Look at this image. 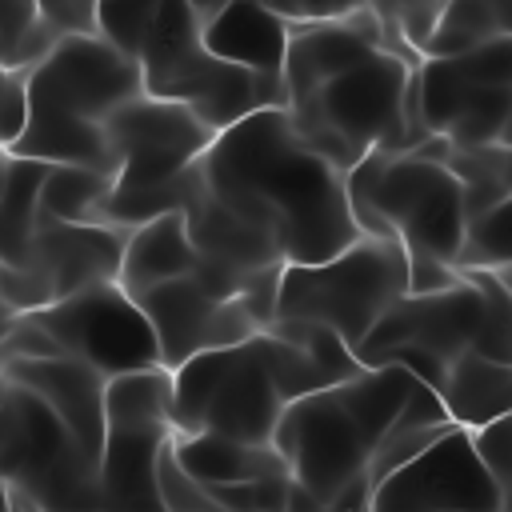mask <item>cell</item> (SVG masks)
I'll return each instance as SVG.
<instances>
[{"mask_svg": "<svg viewBox=\"0 0 512 512\" xmlns=\"http://www.w3.org/2000/svg\"><path fill=\"white\" fill-rule=\"evenodd\" d=\"M288 28L296 24H328V20H344L352 12H364L368 0H264Z\"/></svg>", "mask_w": 512, "mask_h": 512, "instance_id": "cell-30", "label": "cell"}, {"mask_svg": "<svg viewBox=\"0 0 512 512\" xmlns=\"http://www.w3.org/2000/svg\"><path fill=\"white\" fill-rule=\"evenodd\" d=\"M412 388V372L384 364L292 400L272 428V448L296 492L336 512H360L376 488L380 448Z\"/></svg>", "mask_w": 512, "mask_h": 512, "instance_id": "cell-2", "label": "cell"}, {"mask_svg": "<svg viewBox=\"0 0 512 512\" xmlns=\"http://www.w3.org/2000/svg\"><path fill=\"white\" fill-rule=\"evenodd\" d=\"M436 160L460 184L464 220L512 200V148L508 144H488V148H448L444 144Z\"/></svg>", "mask_w": 512, "mask_h": 512, "instance_id": "cell-24", "label": "cell"}, {"mask_svg": "<svg viewBox=\"0 0 512 512\" xmlns=\"http://www.w3.org/2000/svg\"><path fill=\"white\" fill-rule=\"evenodd\" d=\"M8 320H12V312H8V304L0 300V340H4V328H8Z\"/></svg>", "mask_w": 512, "mask_h": 512, "instance_id": "cell-36", "label": "cell"}, {"mask_svg": "<svg viewBox=\"0 0 512 512\" xmlns=\"http://www.w3.org/2000/svg\"><path fill=\"white\" fill-rule=\"evenodd\" d=\"M508 264H512V200L468 216L460 252H456V272H464V268L508 272Z\"/></svg>", "mask_w": 512, "mask_h": 512, "instance_id": "cell-27", "label": "cell"}, {"mask_svg": "<svg viewBox=\"0 0 512 512\" xmlns=\"http://www.w3.org/2000/svg\"><path fill=\"white\" fill-rule=\"evenodd\" d=\"M416 64L420 56L392 40L284 96L280 108L292 132L340 176H348L372 152H412L428 140L416 116Z\"/></svg>", "mask_w": 512, "mask_h": 512, "instance_id": "cell-5", "label": "cell"}, {"mask_svg": "<svg viewBox=\"0 0 512 512\" xmlns=\"http://www.w3.org/2000/svg\"><path fill=\"white\" fill-rule=\"evenodd\" d=\"M48 176L44 160H8V176L0 188V264H16L24 244L36 232V196Z\"/></svg>", "mask_w": 512, "mask_h": 512, "instance_id": "cell-25", "label": "cell"}, {"mask_svg": "<svg viewBox=\"0 0 512 512\" xmlns=\"http://www.w3.org/2000/svg\"><path fill=\"white\" fill-rule=\"evenodd\" d=\"M360 512H512L472 452L464 428H448L412 460L392 468Z\"/></svg>", "mask_w": 512, "mask_h": 512, "instance_id": "cell-15", "label": "cell"}, {"mask_svg": "<svg viewBox=\"0 0 512 512\" xmlns=\"http://www.w3.org/2000/svg\"><path fill=\"white\" fill-rule=\"evenodd\" d=\"M404 288V248L396 240L360 236L320 264H284L272 320L320 324L348 352H356L372 324L404 296Z\"/></svg>", "mask_w": 512, "mask_h": 512, "instance_id": "cell-8", "label": "cell"}, {"mask_svg": "<svg viewBox=\"0 0 512 512\" xmlns=\"http://www.w3.org/2000/svg\"><path fill=\"white\" fill-rule=\"evenodd\" d=\"M208 56L244 68L252 76L280 80L284 48H288V24L264 4V0H228L200 32Z\"/></svg>", "mask_w": 512, "mask_h": 512, "instance_id": "cell-18", "label": "cell"}, {"mask_svg": "<svg viewBox=\"0 0 512 512\" xmlns=\"http://www.w3.org/2000/svg\"><path fill=\"white\" fill-rule=\"evenodd\" d=\"M0 488L32 512H88L100 504L96 464L68 428L16 384L0 396Z\"/></svg>", "mask_w": 512, "mask_h": 512, "instance_id": "cell-9", "label": "cell"}, {"mask_svg": "<svg viewBox=\"0 0 512 512\" xmlns=\"http://www.w3.org/2000/svg\"><path fill=\"white\" fill-rule=\"evenodd\" d=\"M4 80H8V68H4V52H0V92H4Z\"/></svg>", "mask_w": 512, "mask_h": 512, "instance_id": "cell-38", "label": "cell"}, {"mask_svg": "<svg viewBox=\"0 0 512 512\" xmlns=\"http://www.w3.org/2000/svg\"><path fill=\"white\" fill-rule=\"evenodd\" d=\"M172 436V376L168 368L112 376L104 384V448H100V504L136 508L160 504L156 460Z\"/></svg>", "mask_w": 512, "mask_h": 512, "instance_id": "cell-12", "label": "cell"}, {"mask_svg": "<svg viewBox=\"0 0 512 512\" xmlns=\"http://www.w3.org/2000/svg\"><path fill=\"white\" fill-rule=\"evenodd\" d=\"M212 128H204L188 108L132 96L104 120V144L112 164V192L100 224L136 228L160 212L176 208L180 176L204 156L212 144Z\"/></svg>", "mask_w": 512, "mask_h": 512, "instance_id": "cell-7", "label": "cell"}, {"mask_svg": "<svg viewBox=\"0 0 512 512\" xmlns=\"http://www.w3.org/2000/svg\"><path fill=\"white\" fill-rule=\"evenodd\" d=\"M480 288L456 272V284L424 296H400L352 352L360 368H404L432 392H440L448 364L472 352L480 328Z\"/></svg>", "mask_w": 512, "mask_h": 512, "instance_id": "cell-11", "label": "cell"}, {"mask_svg": "<svg viewBox=\"0 0 512 512\" xmlns=\"http://www.w3.org/2000/svg\"><path fill=\"white\" fill-rule=\"evenodd\" d=\"M112 192V176L80 164H48L36 196V220L56 224H100Z\"/></svg>", "mask_w": 512, "mask_h": 512, "instance_id": "cell-23", "label": "cell"}, {"mask_svg": "<svg viewBox=\"0 0 512 512\" xmlns=\"http://www.w3.org/2000/svg\"><path fill=\"white\" fill-rule=\"evenodd\" d=\"M196 172L208 196L256 228L284 264H320L360 240L344 176L292 132L284 108H260L216 132Z\"/></svg>", "mask_w": 512, "mask_h": 512, "instance_id": "cell-1", "label": "cell"}, {"mask_svg": "<svg viewBox=\"0 0 512 512\" xmlns=\"http://www.w3.org/2000/svg\"><path fill=\"white\" fill-rule=\"evenodd\" d=\"M140 92L136 64L104 36H60L24 76L28 116L8 156L112 176L104 120Z\"/></svg>", "mask_w": 512, "mask_h": 512, "instance_id": "cell-4", "label": "cell"}, {"mask_svg": "<svg viewBox=\"0 0 512 512\" xmlns=\"http://www.w3.org/2000/svg\"><path fill=\"white\" fill-rule=\"evenodd\" d=\"M168 452L176 468L196 484V488H224V484H244V480H264V476H288L284 460L276 456L272 444H244L212 432H192L168 440Z\"/></svg>", "mask_w": 512, "mask_h": 512, "instance_id": "cell-20", "label": "cell"}, {"mask_svg": "<svg viewBox=\"0 0 512 512\" xmlns=\"http://www.w3.org/2000/svg\"><path fill=\"white\" fill-rule=\"evenodd\" d=\"M404 268H408V296H424V292H440L448 284H456V268L420 252H404Z\"/></svg>", "mask_w": 512, "mask_h": 512, "instance_id": "cell-32", "label": "cell"}, {"mask_svg": "<svg viewBox=\"0 0 512 512\" xmlns=\"http://www.w3.org/2000/svg\"><path fill=\"white\" fill-rule=\"evenodd\" d=\"M32 320L56 340V348L68 360L88 364L104 380L160 368L152 328H148L144 312L136 308V300L116 280L80 288L56 304L32 312Z\"/></svg>", "mask_w": 512, "mask_h": 512, "instance_id": "cell-14", "label": "cell"}, {"mask_svg": "<svg viewBox=\"0 0 512 512\" xmlns=\"http://www.w3.org/2000/svg\"><path fill=\"white\" fill-rule=\"evenodd\" d=\"M460 276L472 280L480 288V300H484L472 352L500 360V364H512V276L488 272V268H464Z\"/></svg>", "mask_w": 512, "mask_h": 512, "instance_id": "cell-26", "label": "cell"}, {"mask_svg": "<svg viewBox=\"0 0 512 512\" xmlns=\"http://www.w3.org/2000/svg\"><path fill=\"white\" fill-rule=\"evenodd\" d=\"M0 512H32V508H28L24 500H16L12 492H4V488H0Z\"/></svg>", "mask_w": 512, "mask_h": 512, "instance_id": "cell-35", "label": "cell"}, {"mask_svg": "<svg viewBox=\"0 0 512 512\" xmlns=\"http://www.w3.org/2000/svg\"><path fill=\"white\" fill-rule=\"evenodd\" d=\"M468 440H472V452L484 464L488 480L496 484V492L512 504V412L496 416L492 424H484L476 432H468Z\"/></svg>", "mask_w": 512, "mask_h": 512, "instance_id": "cell-29", "label": "cell"}, {"mask_svg": "<svg viewBox=\"0 0 512 512\" xmlns=\"http://www.w3.org/2000/svg\"><path fill=\"white\" fill-rule=\"evenodd\" d=\"M204 20L200 0H96V36L136 64L144 96L188 108L212 132L260 108H280V80L208 56Z\"/></svg>", "mask_w": 512, "mask_h": 512, "instance_id": "cell-3", "label": "cell"}, {"mask_svg": "<svg viewBox=\"0 0 512 512\" xmlns=\"http://www.w3.org/2000/svg\"><path fill=\"white\" fill-rule=\"evenodd\" d=\"M196 272V248L184 232L180 212H160L136 228H128L124 248H120V268H116V284L132 296L180 276Z\"/></svg>", "mask_w": 512, "mask_h": 512, "instance_id": "cell-19", "label": "cell"}, {"mask_svg": "<svg viewBox=\"0 0 512 512\" xmlns=\"http://www.w3.org/2000/svg\"><path fill=\"white\" fill-rule=\"evenodd\" d=\"M4 388H8V380H4V364H0V396H4Z\"/></svg>", "mask_w": 512, "mask_h": 512, "instance_id": "cell-39", "label": "cell"}, {"mask_svg": "<svg viewBox=\"0 0 512 512\" xmlns=\"http://www.w3.org/2000/svg\"><path fill=\"white\" fill-rule=\"evenodd\" d=\"M88 512H172V508L160 500V504H136V508H112V504H96V508H88Z\"/></svg>", "mask_w": 512, "mask_h": 512, "instance_id": "cell-34", "label": "cell"}, {"mask_svg": "<svg viewBox=\"0 0 512 512\" xmlns=\"http://www.w3.org/2000/svg\"><path fill=\"white\" fill-rule=\"evenodd\" d=\"M24 76H28V68H8V80H4V92H0V148H12L16 136L24 132V116H28Z\"/></svg>", "mask_w": 512, "mask_h": 512, "instance_id": "cell-31", "label": "cell"}, {"mask_svg": "<svg viewBox=\"0 0 512 512\" xmlns=\"http://www.w3.org/2000/svg\"><path fill=\"white\" fill-rule=\"evenodd\" d=\"M500 36H512V0H448L420 48V60L460 56Z\"/></svg>", "mask_w": 512, "mask_h": 512, "instance_id": "cell-22", "label": "cell"}, {"mask_svg": "<svg viewBox=\"0 0 512 512\" xmlns=\"http://www.w3.org/2000/svg\"><path fill=\"white\" fill-rule=\"evenodd\" d=\"M124 228L112 224H56L36 220L32 240L16 264H0V300L12 316L40 312L80 288L116 280Z\"/></svg>", "mask_w": 512, "mask_h": 512, "instance_id": "cell-13", "label": "cell"}, {"mask_svg": "<svg viewBox=\"0 0 512 512\" xmlns=\"http://www.w3.org/2000/svg\"><path fill=\"white\" fill-rule=\"evenodd\" d=\"M4 380L32 392L80 444V452L100 468L104 448V376L80 360H0Z\"/></svg>", "mask_w": 512, "mask_h": 512, "instance_id": "cell-17", "label": "cell"}, {"mask_svg": "<svg viewBox=\"0 0 512 512\" xmlns=\"http://www.w3.org/2000/svg\"><path fill=\"white\" fill-rule=\"evenodd\" d=\"M8 160H12L8 148H0V188H4V176H8Z\"/></svg>", "mask_w": 512, "mask_h": 512, "instance_id": "cell-37", "label": "cell"}, {"mask_svg": "<svg viewBox=\"0 0 512 512\" xmlns=\"http://www.w3.org/2000/svg\"><path fill=\"white\" fill-rule=\"evenodd\" d=\"M416 116L428 136L448 148H488L508 144L512 128V36L488 40L460 56L420 60L416 76Z\"/></svg>", "mask_w": 512, "mask_h": 512, "instance_id": "cell-10", "label": "cell"}, {"mask_svg": "<svg viewBox=\"0 0 512 512\" xmlns=\"http://www.w3.org/2000/svg\"><path fill=\"white\" fill-rule=\"evenodd\" d=\"M132 300L144 312L156 352H160V368L168 372L192 360L196 352L232 348L260 332V324L240 300L212 296L196 276H180V280L132 292Z\"/></svg>", "mask_w": 512, "mask_h": 512, "instance_id": "cell-16", "label": "cell"}, {"mask_svg": "<svg viewBox=\"0 0 512 512\" xmlns=\"http://www.w3.org/2000/svg\"><path fill=\"white\" fill-rule=\"evenodd\" d=\"M348 212L360 236L396 240L456 268L464 236V196L456 176L420 152H372L344 176Z\"/></svg>", "mask_w": 512, "mask_h": 512, "instance_id": "cell-6", "label": "cell"}, {"mask_svg": "<svg viewBox=\"0 0 512 512\" xmlns=\"http://www.w3.org/2000/svg\"><path fill=\"white\" fill-rule=\"evenodd\" d=\"M200 492L220 512H280V508H288L296 484L288 476H264V480H244V484H224V488H200Z\"/></svg>", "mask_w": 512, "mask_h": 512, "instance_id": "cell-28", "label": "cell"}, {"mask_svg": "<svg viewBox=\"0 0 512 512\" xmlns=\"http://www.w3.org/2000/svg\"><path fill=\"white\" fill-rule=\"evenodd\" d=\"M440 408L452 420V428L476 432L484 424H492L496 416L512 412V364L476 356V352H460L440 384Z\"/></svg>", "mask_w": 512, "mask_h": 512, "instance_id": "cell-21", "label": "cell"}, {"mask_svg": "<svg viewBox=\"0 0 512 512\" xmlns=\"http://www.w3.org/2000/svg\"><path fill=\"white\" fill-rule=\"evenodd\" d=\"M280 512H336V508H324V504H312L308 496H300V492H292V500H288V508H280Z\"/></svg>", "mask_w": 512, "mask_h": 512, "instance_id": "cell-33", "label": "cell"}]
</instances>
